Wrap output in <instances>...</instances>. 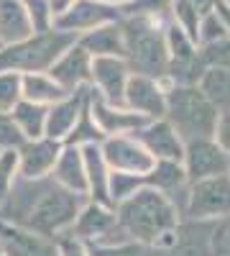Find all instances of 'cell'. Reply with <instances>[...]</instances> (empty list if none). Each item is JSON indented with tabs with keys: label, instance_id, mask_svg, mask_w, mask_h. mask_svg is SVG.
<instances>
[{
	"label": "cell",
	"instance_id": "obj_1",
	"mask_svg": "<svg viewBox=\"0 0 230 256\" xmlns=\"http://www.w3.org/2000/svg\"><path fill=\"white\" fill-rule=\"evenodd\" d=\"M118 226L131 241L169 248L179 241V208L166 192L143 184L118 202Z\"/></svg>",
	"mask_w": 230,
	"mask_h": 256
},
{
	"label": "cell",
	"instance_id": "obj_2",
	"mask_svg": "<svg viewBox=\"0 0 230 256\" xmlns=\"http://www.w3.org/2000/svg\"><path fill=\"white\" fill-rule=\"evenodd\" d=\"M220 108L207 98L200 84H174L166 92V120L187 141L213 138Z\"/></svg>",
	"mask_w": 230,
	"mask_h": 256
},
{
	"label": "cell",
	"instance_id": "obj_3",
	"mask_svg": "<svg viewBox=\"0 0 230 256\" xmlns=\"http://www.w3.org/2000/svg\"><path fill=\"white\" fill-rule=\"evenodd\" d=\"M125 56L131 64L149 77H166L169 72V52H166V36L156 28L151 18H136L123 26Z\"/></svg>",
	"mask_w": 230,
	"mask_h": 256
},
{
	"label": "cell",
	"instance_id": "obj_4",
	"mask_svg": "<svg viewBox=\"0 0 230 256\" xmlns=\"http://www.w3.org/2000/svg\"><path fill=\"white\" fill-rule=\"evenodd\" d=\"M74 44V36L67 31H54V34H41L33 38H23L13 44L10 49L0 52V72H10V70H46Z\"/></svg>",
	"mask_w": 230,
	"mask_h": 256
},
{
	"label": "cell",
	"instance_id": "obj_5",
	"mask_svg": "<svg viewBox=\"0 0 230 256\" xmlns=\"http://www.w3.org/2000/svg\"><path fill=\"white\" fill-rule=\"evenodd\" d=\"M74 218H77V192L61 184L41 187L28 210V226L41 236L67 228L69 223H74Z\"/></svg>",
	"mask_w": 230,
	"mask_h": 256
},
{
	"label": "cell",
	"instance_id": "obj_6",
	"mask_svg": "<svg viewBox=\"0 0 230 256\" xmlns=\"http://www.w3.org/2000/svg\"><path fill=\"white\" fill-rule=\"evenodd\" d=\"M187 216L192 220H215L230 216V174L190 182Z\"/></svg>",
	"mask_w": 230,
	"mask_h": 256
},
{
	"label": "cell",
	"instance_id": "obj_7",
	"mask_svg": "<svg viewBox=\"0 0 230 256\" xmlns=\"http://www.w3.org/2000/svg\"><path fill=\"white\" fill-rule=\"evenodd\" d=\"M184 169L190 182L230 174V154L215 138H197L187 141L184 146Z\"/></svg>",
	"mask_w": 230,
	"mask_h": 256
},
{
	"label": "cell",
	"instance_id": "obj_8",
	"mask_svg": "<svg viewBox=\"0 0 230 256\" xmlns=\"http://www.w3.org/2000/svg\"><path fill=\"white\" fill-rule=\"evenodd\" d=\"M102 156H105L110 169L141 174V177L149 174L154 169V164H156V156L143 146L141 138L120 136V134H115L113 138H108L105 144H102Z\"/></svg>",
	"mask_w": 230,
	"mask_h": 256
},
{
	"label": "cell",
	"instance_id": "obj_9",
	"mask_svg": "<svg viewBox=\"0 0 230 256\" xmlns=\"http://www.w3.org/2000/svg\"><path fill=\"white\" fill-rule=\"evenodd\" d=\"M125 105L131 110L146 116L149 120L166 118V90L159 84L156 77L149 74H131L125 84Z\"/></svg>",
	"mask_w": 230,
	"mask_h": 256
},
{
	"label": "cell",
	"instance_id": "obj_10",
	"mask_svg": "<svg viewBox=\"0 0 230 256\" xmlns=\"http://www.w3.org/2000/svg\"><path fill=\"white\" fill-rule=\"evenodd\" d=\"M128 64L123 56H92V80L97 82L100 95L110 105H125V84H128Z\"/></svg>",
	"mask_w": 230,
	"mask_h": 256
},
{
	"label": "cell",
	"instance_id": "obj_11",
	"mask_svg": "<svg viewBox=\"0 0 230 256\" xmlns=\"http://www.w3.org/2000/svg\"><path fill=\"white\" fill-rule=\"evenodd\" d=\"M138 138L143 141V146L156 156V159H172V162H184V138L177 134V128L166 120H149L143 128H138Z\"/></svg>",
	"mask_w": 230,
	"mask_h": 256
},
{
	"label": "cell",
	"instance_id": "obj_12",
	"mask_svg": "<svg viewBox=\"0 0 230 256\" xmlns=\"http://www.w3.org/2000/svg\"><path fill=\"white\" fill-rule=\"evenodd\" d=\"M51 77L64 90H77L82 82L92 80V54L85 46H72L51 64Z\"/></svg>",
	"mask_w": 230,
	"mask_h": 256
},
{
	"label": "cell",
	"instance_id": "obj_13",
	"mask_svg": "<svg viewBox=\"0 0 230 256\" xmlns=\"http://www.w3.org/2000/svg\"><path fill=\"white\" fill-rule=\"evenodd\" d=\"M92 120L97 123V128L102 134H128V131H138L149 123V118L136 113V110H120L118 105H110L102 95L92 98Z\"/></svg>",
	"mask_w": 230,
	"mask_h": 256
},
{
	"label": "cell",
	"instance_id": "obj_14",
	"mask_svg": "<svg viewBox=\"0 0 230 256\" xmlns=\"http://www.w3.org/2000/svg\"><path fill=\"white\" fill-rule=\"evenodd\" d=\"M113 18H115V13L108 6H100L97 0H79V3H74L64 16H59L54 24L59 28H67V31H82V28L105 26Z\"/></svg>",
	"mask_w": 230,
	"mask_h": 256
},
{
	"label": "cell",
	"instance_id": "obj_15",
	"mask_svg": "<svg viewBox=\"0 0 230 256\" xmlns=\"http://www.w3.org/2000/svg\"><path fill=\"white\" fill-rule=\"evenodd\" d=\"M56 159H59L56 138H46V141L33 138V144L23 146V152H20V172L28 180H38L56 164Z\"/></svg>",
	"mask_w": 230,
	"mask_h": 256
},
{
	"label": "cell",
	"instance_id": "obj_16",
	"mask_svg": "<svg viewBox=\"0 0 230 256\" xmlns=\"http://www.w3.org/2000/svg\"><path fill=\"white\" fill-rule=\"evenodd\" d=\"M56 182L61 187H67L77 195H85L90 190L87 187V172H85V156H82V148L69 146L59 154L56 159Z\"/></svg>",
	"mask_w": 230,
	"mask_h": 256
},
{
	"label": "cell",
	"instance_id": "obj_17",
	"mask_svg": "<svg viewBox=\"0 0 230 256\" xmlns=\"http://www.w3.org/2000/svg\"><path fill=\"white\" fill-rule=\"evenodd\" d=\"M82 156H85V172H87V187L92 192L95 202L100 205H110V192H108V174H105V156H102V148L95 146V141L82 146Z\"/></svg>",
	"mask_w": 230,
	"mask_h": 256
},
{
	"label": "cell",
	"instance_id": "obj_18",
	"mask_svg": "<svg viewBox=\"0 0 230 256\" xmlns=\"http://www.w3.org/2000/svg\"><path fill=\"white\" fill-rule=\"evenodd\" d=\"M113 228H118V216H113L108 205H100V202L87 205L79 212L77 226H74V230L82 238H95V241L105 238Z\"/></svg>",
	"mask_w": 230,
	"mask_h": 256
},
{
	"label": "cell",
	"instance_id": "obj_19",
	"mask_svg": "<svg viewBox=\"0 0 230 256\" xmlns=\"http://www.w3.org/2000/svg\"><path fill=\"white\" fill-rule=\"evenodd\" d=\"M31 36V18L18 0H0V38L3 41H23Z\"/></svg>",
	"mask_w": 230,
	"mask_h": 256
},
{
	"label": "cell",
	"instance_id": "obj_20",
	"mask_svg": "<svg viewBox=\"0 0 230 256\" xmlns=\"http://www.w3.org/2000/svg\"><path fill=\"white\" fill-rule=\"evenodd\" d=\"M82 100L79 95L77 98H64V100H59L54 102V108L46 113V136L49 138H61V136H67L72 128L77 126L79 116H82Z\"/></svg>",
	"mask_w": 230,
	"mask_h": 256
},
{
	"label": "cell",
	"instance_id": "obj_21",
	"mask_svg": "<svg viewBox=\"0 0 230 256\" xmlns=\"http://www.w3.org/2000/svg\"><path fill=\"white\" fill-rule=\"evenodd\" d=\"M146 184H151L161 192L172 198V192L184 190L190 184V177H187L184 162H172V159H156L154 169L146 174Z\"/></svg>",
	"mask_w": 230,
	"mask_h": 256
},
{
	"label": "cell",
	"instance_id": "obj_22",
	"mask_svg": "<svg viewBox=\"0 0 230 256\" xmlns=\"http://www.w3.org/2000/svg\"><path fill=\"white\" fill-rule=\"evenodd\" d=\"M92 56H125V44H123V28L118 26H97L92 34H87L79 41Z\"/></svg>",
	"mask_w": 230,
	"mask_h": 256
},
{
	"label": "cell",
	"instance_id": "obj_23",
	"mask_svg": "<svg viewBox=\"0 0 230 256\" xmlns=\"http://www.w3.org/2000/svg\"><path fill=\"white\" fill-rule=\"evenodd\" d=\"M0 241H3L8 256H56V251L41 241V236H33V233L0 228Z\"/></svg>",
	"mask_w": 230,
	"mask_h": 256
},
{
	"label": "cell",
	"instance_id": "obj_24",
	"mask_svg": "<svg viewBox=\"0 0 230 256\" xmlns=\"http://www.w3.org/2000/svg\"><path fill=\"white\" fill-rule=\"evenodd\" d=\"M197 84L220 110L230 108V67H205Z\"/></svg>",
	"mask_w": 230,
	"mask_h": 256
},
{
	"label": "cell",
	"instance_id": "obj_25",
	"mask_svg": "<svg viewBox=\"0 0 230 256\" xmlns=\"http://www.w3.org/2000/svg\"><path fill=\"white\" fill-rule=\"evenodd\" d=\"M23 98L31 102H59L69 95V90H64L54 77H44V74H26L23 77Z\"/></svg>",
	"mask_w": 230,
	"mask_h": 256
},
{
	"label": "cell",
	"instance_id": "obj_26",
	"mask_svg": "<svg viewBox=\"0 0 230 256\" xmlns=\"http://www.w3.org/2000/svg\"><path fill=\"white\" fill-rule=\"evenodd\" d=\"M46 108H41V102H18L13 108V118H15V126L23 131V136L28 138H41L46 131Z\"/></svg>",
	"mask_w": 230,
	"mask_h": 256
},
{
	"label": "cell",
	"instance_id": "obj_27",
	"mask_svg": "<svg viewBox=\"0 0 230 256\" xmlns=\"http://www.w3.org/2000/svg\"><path fill=\"white\" fill-rule=\"evenodd\" d=\"M146 184V177L131 174V172H118L113 169L110 180H108V192H110V202H123L125 198H131L138 187Z\"/></svg>",
	"mask_w": 230,
	"mask_h": 256
},
{
	"label": "cell",
	"instance_id": "obj_28",
	"mask_svg": "<svg viewBox=\"0 0 230 256\" xmlns=\"http://www.w3.org/2000/svg\"><path fill=\"white\" fill-rule=\"evenodd\" d=\"M20 84H23V77H18L15 72L0 74V113H8L18 105V98L23 95Z\"/></svg>",
	"mask_w": 230,
	"mask_h": 256
},
{
	"label": "cell",
	"instance_id": "obj_29",
	"mask_svg": "<svg viewBox=\"0 0 230 256\" xmlns=\"http://www.w3.org/2000/svg\"><path fill=\"white\" fill-rule=\"evenodd\" d=\"M220 38H228V31L223 26V20L218 18L215 10H207L202 18H200V26H197V41L205 46V44H213V41H220Z\"/></svg>",
	"mask_w": 230,
	"mask_h": 256
},
{
	"label": "cell",
	"instance_id": "obj_30",
	"mask_svg": "<svg viewBox=\"0 0 230 256\" xmlns=\"http://www.w3.org/2000/svg\"><path fill=\"white\" fill-rule=\"evenodd\" d=\"M200 59L205 67H230V36L213 41V44H205Z\"/></svg>",
	"mask_w": 230,
	"mask_h": 256
},
{
	"label": "cell",
	"instance_id": "obj_31",
	"mask_svg": "<svg viewBox=\"0 0 230 256\" xmlns=\"http://www.w3.org/2000/svg\"><path fill=\"white\" fill-rule=\"evenodd\" d=\"M90 256H141L138 241H120V244H95L87 248Z\"/></svg>",
	"mask_w": 230,
	"mask_h": 256
},
{
	"label": "cell",
	"instance_id": "obj_32",
	"mask_svg": "<svg viewBox=\"0 0 230 256\" xmlns=\"http://www.w3.org/2000/svg\"><path fill=\"white\" fill-rule=\"evenodd\" d=\"M15 164H18V154L13 148H8V152L0 156V202L10 195V182H13Z\"/></svg>",
	"mask_w": 230,
	"mask_h": 256
},
{
	"label": "cell",
	"instance_id": "obj_33",
	"mask_svg": "<svg viewBox=\"0 0 230 256\" xmlns=\"http://www.w3.org/2000/svg\"><path fill=\"white\" fill-rule=\"evenodd\" d=\"M213 138H215V141L225 148L228 154H230V108L220 110L218 123H215V134H213Z\"/></svg>",
	"mask_w": 230,
	"mask_h": 256
},
{
	"label": "cell",
	"instance_id": "obj_34",
	"mask_svg": "<svg viewBox=\"0 0 230 256\" xmlns=\"http://www.w3.org/2000/svg\"><path fill=\"white\" fill-rule=\"evenodd\" d=\"M20 141H23L20 128L13 126V120H8V118L0 116V146H18Z\"/></svg>",
	"mask_w": 230,
	"mask_h": 256
},
{
	"label": "cell",
	"instance_id": "obj_35",
	"mask_svg": "<svg viewBox=\"0 0 230 256\" xmlns=\"http://www.w3.org/2000/svg\"><path fill=\"white\" fill-rule=\"evenodd\" d=\"M172 0H133V3L128 6V13H143V10H149V13H156L161 8H166Z\"/></svg>",
	"mask_w": 230,
	"mask_h": 256
},
{
	"label": "cell",
	"instance_id": "obj_36",
	"mask_svg": "<svg viewBox=\"0 0 230 256\" xmlns=\"http://www.w3.org/2000/svg\"><path fill=\"white\" fill-rule=\"evenodd\" d=\"M59 256H90V251L82 246L77 238H67V241H61V246H59Z\"/></svg>",
	"mask_w": 230,
	"mask_h": 256
},
{
	"label": "cell",
	"instance_id": "obj_37",
	"mask_svg": "<svg viewBox=\"0 0 230 256\" xmlns=\"http://www.w3.org/2000/svg\"><path fill=\"white\" fill-rule=\"evenodd\" d=\"M213 10L218 13V18L223 20V26H225L228 36H230V3H228V0H215V3H213Z\"/></svg>",
	"mask_w": 230,
	"mask_h": 256
},
{
	"label": "cell",
	"instance_id": "obj_38",
	"mask_svg": "<svg viewBox=\"0 0 230 256\" xmlns=\"http://www.w3.org/2000/svg\"><path fill=\"white\" fill-rule=\"evenodd\" d=\"M97 3H131V0H97Z\"/></svg>",
	"mask_w": 230,
	"mask_h": 256
},
{
	"label": "cell",
	"instance_id": "obj_39",
	"mask_svg": "<svg viewBox=\"0 0 230 256\" xmlns=\"http://www.w3.org/2000/svg\"><path fill=\"white\" fill-rule=\"evenodd\" d=\"M0 256H5V254H3V246H0Z\"/></svg>",
	"mask_w": 230,
	"mask_h": 256
},
{
	"label": "cell",
	"instance_id": "obj_40",
	"mask_svg": "<svg viewBox=\"0 0 230 256\" xmlns=\"http://www.w3.org/2000/svg\"><path fill=\"white\" fill-rule=\"evenodd\" d=\"M228 256H230V246H228Z\"/></svg>",
	"mask_w": 230,
	"mask_h": 256
}]
</instances>
